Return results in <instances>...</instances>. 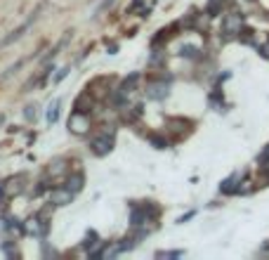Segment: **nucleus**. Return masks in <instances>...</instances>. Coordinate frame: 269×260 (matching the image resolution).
<instances>
[{
    "instance_id": "1",
    "label": "nucleus",
    "mask_w": 269,
    "mask_h": 260,
    "mask_svg": "<svg viewBox=\"0 0 269 260\" xmlns=\"http://www.w3.org/2000/svg\"><path fill=\"white\" fill-rule=\"evenodd\" d=\"M43 7H45V3H41V5L35 7V10H33V14H31V17H28V19L24 21V24H21L19 28H14V31H12V34H10V36H5V38L0 41V45H3V48H7V45H12L14 41H19L21 36H24V34H26V31H28V28L33 26V21L38 19V14L43 12Z\"/></svg>"
},
{
    "instance_id": "2",
    "label": "nucleus",
    "mask_w": 269,
    "mask_h": 260,
    "mask_svg": "<svg viewBox=\"0 0 269 260\" xmlns=\"http://www.w3.org/2000/svg\"><path fill=\"white\" fill-rule=\"evenodd\" d=\"M90 125H92V121H90V116L85 114V111H71L69 116V130L73 133V135H88L90 133Z\"/></svg>"
},
{
    "instance_id": "3",
    "label": "nucleus",
    "mask_w": 269,
    "mask_h": 260,
    "mask_svg": "<svg viewBox=\"0 0 269 260\" xmlns=\"http://www.w3.org/2000/svg\"><path fill=\"white\" fill-rule=\"evenodd\" d=\"M241 28H243V17H241V14H236V12L227 14L224 21H222V34L227 36V38L239 36V34H241Z\"/></svg>"
},
{
    "instance_id": "4",
    "label": "nucleus",
    "mask_w": 269,
    "mask_h": 260,
    "mask_svg": "<svg viewBox=\"0 0 269 260\" xmlns=\"http://www.w3.org/2000/svg\"><path fill=\"white\" fill-rule=\"evenodd\" d=\"M24 232H26L28 237H45V232H48V222H45V218H41V215L28 218L26 222H24Z\"/></svg>"
},
{
    "instance_id": "5",
    "label": "nucleus",
    "mask_w": 269,
    "mask_h": 260,
    "mask_svg": "<svg viewBox=\"0 0 269 260\" xmlns=\"http://www.w3.org/2000/svg\"><path fill=\"white\" fill-rule=\"evenodd\" d=\"M92 151H95L97 156H106L111 149H113V135H109V133H104V135H99V137H95L92 140Z\"/></svg>"
},
{
    "instance_id": "6",
    "label": "nucleus",
    "mask_w": 269,
    "mask_h": 260,
    "mask_svg": "<svg viewBox=\"0 0 269 260\" xmlns=\"http://www.w3.org/2000/svg\"><path fill=\"white\" fill-rule=\"evenodd\" d=\"M73 197H76V194L71 192L69 187H57V189L50 192V204L52 206H69L71 201H73Z\"/></svg>"
},
{
    "instance_id": "7",
    "label": "nucleus",
    "mask_w": 269,
    "mask_h": 260,
    "mask_svg": "<svg viewBox=\"0 0 269 260\" xmlns=\"http://www.w3.org/2000/svg\"><path fill=\"white\" fill-rule=\"evenodd\" d=\"M146 97H149V100H166L168 97V85L163 81L161 83H149V85H146Z\"/></svg>"
},
{
    "instance_id": "8",
    "label": "nucleus",
    "mask_w": 269,
    "mask_h": 260,
    "mask_svg": "<svg viewBox=\"0 0 269 260\" xmlns=\"http://www.w3.org/2000/svg\"><path fill=\"white\" fill-rule=\"evenodd\" d=\"M24 175H17V178H10L5 182V185H3V194H5V197H12V194H19L21 189H24V185H21V182H24Z\"/></svg>"
},
{
    "instance_id": "9",
    "label": "nucleus",
    "mask_w": 269,
    "mask_h": 260,
    "mask_svg": "<svg viewBox=\"0 0 269 260\" xmlns=\"http://www.w3.org/2000/svg\"><path fill=\"white\" fill-rule=\"evenodd\" d=\"M83 185H85V175H83V173H71L69 180H66V187H69L73 194L81 192V189H83Z\"/></svg>"
},
{
    "instance_id": "10",
    "label": "nucleus",
    "mask_w": 269,
    "mask_h": 260,
    "mask_svg": "<svg viewBox=\"0 0 269 260\" xmlns=\"http://www.w3.org/2000/svg\"><path fill=\"white\" fill-rule=\"evenodd\" d=\"M90 107H92V95H90V92H83V95L76 100V104H73V109H76V111H85V114L90 111Z\"/></svg>"
},
{
    "instance_id": "11",
    "label": "nucleus",
    "mask_w": 269,
    "mask_h": 260,
    "mask_svg": "<svg viewBox=\"0 0 269 260\" xmlns=\"http://www.w3.org/2000/svg\"><path fill=\"white\" fill-rule=\"evenodd\" d=\"M239 178H241V175L236 173V175H232L229 180H224V182H222V192H224V194L236 192V182H239Z\"/></svg>"
},
{
    "instance_id": "12",
    "label": "nucleus",
    "mask_w": 269,
    "mask_h": 260,
    "mask_svg": "<svg viewBox=\"0 0 269 260\" xmlns=\"http://www.w3.org/2000/svg\"><path fill=\"white\" fill-rule=\"evenodd\" d=\"M57 118H59V100H55V102L48 107V121L50 123H55Z\"/></svg>"
},
{
    "instance_id": "13",
    "label": "nucleus",
    "mask_w": 269,
    "mask_h": 260,
    "mask_svg": "<svg viewBox=\"0 0 269 260\" xmlns=\"http://www.w3.org/2000/svg\"><path fill=\"white\" fill-rule=\"evenodd\" d=\"M222 5H224V0H210V5H208V14H210V17H213V14H217Z\"/></svg>"
},
{
    "instance_id": "14",
    "label": "nucleus",
    "mask_w": 269,
    "mask_h": 260,
    "mask_svg": "<svg viewBox=\"0 0 269 260\" xmlns=\"http://www.w3.org/2000/svg\"><path fill=\"white\" fill-rule=\"evenodd\" d=\"M64 171V161L62 158H57L55 164H50V173H52V175H57V173H62Z\"/></svg>"
},
{
    "instance_id": "15",
    "label": "nucleus",
    "mask_w": 269,
    "mask_h": 260,
    "mask_svg": "<svg viewBox=\"0 0 269 260\" xmlns=\"http://www.w3.org/2000/svg\"><path fill=\"white\" fill-rule=\"evenodd\" d=\"M196 52H199V50L194 48V45H184V48L179 50V55L182 57H196Z\"/></svg>"
},
{
    "instance_id": "16",
    "label": "nucleus",
    "mask_w": 269,
    "mask_h": 260,
    "mask_svg": "<svg viewBox=\"0 0 269 260\" xmlns=\"http://www.w3.org/2000/svg\"><path fill=\"white\" fill-rule=\"evenodd\" d=\"M24 116H26V121H35V104H28L24 109Z\"/></svg>"
},
{
    "instance_id": "17",
    "label": "nucleus",
    "mask_w": 269,
    "mask_h": 260,
    "mask_svg": "<svg viewBox=\"0 0 269 260\" xmlns=\"http://www.w3.org/2000/svg\"><path fill=\"white\" fill-rule=\"evenodd\" d=\"M182 255V251H161L159 258H179Z\"/></svg>"
},
{
    "instance_id": "18",
    "label": "nucleus",
    "mask_w": 269,
    "mask_h": 260,
    "mask_svg": "<svg viewBox=\"0 0 269 260\" xmlns=\"http://www.w3.org/2000/svg\"><path fill=\"white\" fill-rule=\"evenodd\" d=\"M113 3H116V0H104L102 5H99V10H97V14H102L104 10H109V7H113Z\"/></svg>"
},
{
    "instance_id": "19",
    "label": "nucleus",
    "mask_w": 269,
    "mask_h": 260,
    "mask_svg": "<svg viewBox=\"0 0 269 260\" xmlns=\"http://www.w3.org/2000/svg\"><path fill=\"white\" fill-rule=\"evenodd\" d=\"M66 74H69V69H59V74L55 76V83H59V81H62V78H64V76H66Z\"/></svg>"
},
{
    "instance_id": "20",
    "label": "nucleus",
    "mask_w": 269,
    "mask_h": 260,
    "mask_svg": "<svg viewBox=\"0 0 269 260\" xmlns=\"http://www.w3.org/2000/svg\"><path fill=\"white\" fill-rule=\"evenodd\" d=\"M262 55H264V57H269V45H264V48H262Z\"/></svg>"
},
{
    "instance_id": "21",
    "label": "nucleus",
    "mask_w": 269,
    "mask_h": 260,
    "mask_svg": "<svg viewBox=\"0 0 269 260\" xmlns=\"http://www.w3.org/2000/svg\"><path fill=\"white\" fill-rule=\"evenodd\" d=\"M0 123H3V116H0Z\"/></svg>"
}]
</instances>
